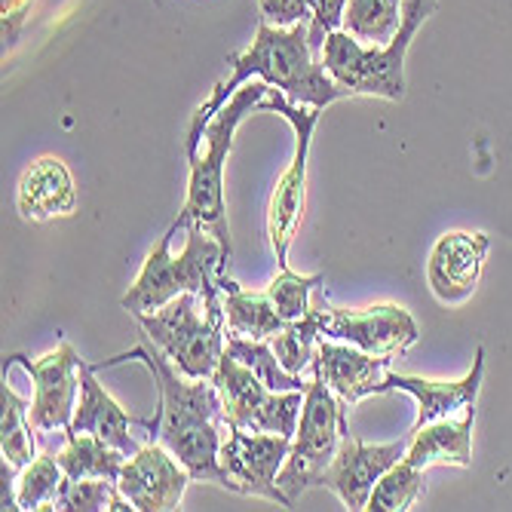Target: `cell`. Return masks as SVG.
<instances>
[{
	"mask_svg": "<svg viewBox=\"0 0 512 512\" xmlns=\"http://www.w3.org/2000/svg\"><path fill=\"white\" fill-rule=\"evenodd\" d=\"M292 451L289 436L258 433L243 427H227L221 445V488L243 494V497H264L283 509H292L289 497L279 491L276 476Z\"/></svg>",
	"mask_w": 512,
	"mask_h": 512,
	"instance_id": "8fae6325",
	"label": "cell"
},
{
	"mask_svg": "<svg viewBox=\"0 0 512 512\" xmlns=\"http://www.w3.org/2000/svg\"><path fill=\"white\" fill-rule=\"evenodd\" d=\"M405 0H347L344 31L365 46H387L402 28Z\"/></svg>",
	"mask_w": 512,
	"mask_h": 512,
	"instance_id": "cb8c5ba5",
	"label": "cell"
},
{
	"mask_svg": "<svg viewBox=\"0 0 512 512\" xmlns=\"http://www.w3.org/2000/svg\"><path fill=\"white\" fill-rule=\"evenodd\" d=\"M439 10V0H405L402 28L387 46H365L344 28L322 43V65L350 96H375L387 102L405 99V56L414 34Z\"/></svg>",
	"mask_w": 512,
	"mask_h": 512,
	"instance_id": "5b68a950",
	"label": "cell"
},
{
	"mask_svg": "<svg viewBox=\"0 0 512 512\" xmlns=\"http://www.w3.org/2000/svg\"><path fill=\"white\" fill-rule=\"evenodd\" d=\"M230 77L221 80L212 96L194 111L188 126V160L200 151L203 132L215 120V114L237 96L240 86L249 83V77H261L270 86L283 89L295 105H313V108H329L332 102L350 99V92L325 71L322 59L313 53L310 43V22H298L292 28H276L270 22H258L255 40L249 43L246 53L227 56Z\"/></svg>",
	"mask_w": 512,
	"mask_h": 512,
	"instance_id": "6da1fadb",
	"label": "cell"
},
{
	"mask_svg": "<svg viewBox=\"0 0 512 512\" xmlns=\"http://www.w3.org/2000/svg\"><path fill=\"white\" fill-rule=\"evenodd\" d=\"M322 322H325V301L316 298L313 310L295 322H286L283 332H276L270 338V347L276 353V359L283 362L292 375H304V371L316 362V350L322 335Z\"/></svg>",
	"mask_w": 512,
	"mask_h": 512,
	"instance_id": "603a6c76",
	"label": "cell"
},
{
	"mask_svg": "<svg viewBox=\"0 0 512 512\" xmlns=\"http://www.w3.org/2000/svg\"><path fill=\"white\" fill-rule=\"evenodd\" d=\"M13 365L25 368V375L34 381V399L28 414L37 436L50 439L53 433H68L80 402V365H83L71 341L62 338L56 350L43 353L40 359L13 353L4 362V371H10Z\"/></svg>",
	"mask_w": 512,
	"mask_h": 512,
	"instance_id": "30bf717a",
	"label": "cell"
},
{
	"mask_svg": "<svg viewBox=\"0 0 512 512\" xmlns=\"http://www.w3.org/2000/svg\"><path fill=\"white\" fill-rule=\"evenodd\" d=\"M212 384L221 396L227 427H243V430L276 433V436L295 439L301 408H304L301 390L273 393L252 368H246L237 356H230L227 350L215 368Z\"/></svg>",
	"mask_w": 512,
	"mask_h": 512,
	"instance_id": "9c48e42d",
	"label": "cell"
},
{
	"mask_svg": "<svg viewBox=\"0 0 512 512\" xmlns=\"http://www.w3.org/2000/svg\"><path fill=\"white\" fill-rule=\"evenodd\" d=\"M473 427H476V405L460 411V417H442V421L424 424L421 430H411V442L405 460L414 467H473Z\"/></svg>",
	"mask_w": 512,
	"mask_h": 512,
	"instance_id": "d6986e66",
	"label": "cell"
},
{
	"mask_svg": "<svg viewBox=\"0 0 512 512\" xmlns=\"http://www.w3.org/2000/svg\"><path fill=\"white\" fill-rule=\"evenodd\" d=\"M427 470L414 467L405 457L378 479L368 497V512H408L427 494Z\"/></svg>",
	"mask_w": 512,
	"mask_h": 512,
	"instance_id": "4316f807",
	"label": "cell"
},
{
	"mask_svg": "<svg viewBox=\"0 0 512 512\" xmlns=\"http://www.w3.org/2000/svg\"><path fill=\"white\" fill-rule=\"evenodd\" d=\"M270 83L267 80H252L243 83L240 92L230 99L215 120L206 126L203 132V151H197L188 163H191V181H188V200H184V209L178 212V218L172 221L178 230H188L191 224L206 227L212 237L221 240V246L234 255V243H230V230H227V203H224V166L230 157V148H234V138L240 123L246 120V114H252L264 96H267Z\"/></svg>",
	"mask_w": 512,
	"mask_h": 512,
	"instance_id": "277c9868",
	"label": "cell"
},
{
	"mask_svg": "<svg viewBox=\"0 0 512 512\" xmlns=\"http://www.w3.org/2000/svg\"><path fill=\"white\" fill-rule=\"evenodd\" d=\"M322 335L353 344L365 353L396 359L417 344L421 329H417L414 316L399 304H375L362 310H338L325 304Z\"/></svg>",
	"mask_w": 512,
	"mask_h": 512,
	"instance_id": "7c38bea8",
	"label": "cell"
},
{
	"mask_svg": "<svg viewBox=\"0 0 512 512\" xmlns=\"http://www.w3.org/2000/svg\"><path fill=\"white\" fill-rule=\"evenodd\" d=\"M65 482V470L56 454H37L16 476V503L19 509H53V500Z\"/></svg>",
	"mask_w": 512,
	"mask_h": 512,
	"instance_id": "f1b7e54d",
	"label": "cell"
},
{
	"mask_svg": "<svg viewBox=\"0 0 512 512\" xmlns=\"http://www.w3.org/2000/svg\"><path fill=\"white\" fill-rule=\"evenodd\" d=\"M488 249V234H470V230H448V234H442L427 261V286L433 298L445 307L470 301L479 289Z\"/></svg>",
	"mask_w": 512,
	"mask_h": 512,
	"instance_id": "9a60e30c",
	"label": "cell"
},
{
	"mask_svg": "<svg viewBox=\"0 0 512 512\" xmlns=\"http://www.w3.org/2000/svg\"><path fill=\"white\" fill-rule=\"evenodd\" d=\"M53 509L62 512H129L132 503L111 479H68L62 482Z\"/></svg>",
	"mask_w": 512,
	"mask_h": 512,
	"instance_id": "83f0119b",
	"label": "cell"
},
{
	"mask_svg": "<svg viewBox=\"0 0 512 512\" xmlns=\"http://www.w3.org/2000/svg\"><path fill=\"white\" fill-rule=\"evenodd\" d=\"M258 7H261V19L276 28H292L298 22L313 19L310 0H258Z\"/></svg>",
	"mask_w": 512,
	"mask_h": 512,
	"instance_id": "1f68e13d",
	"label": "cell"
},
{
	"mask_svg": "<svg viewBox=\"0 0 512 512\" xmlns=\"http://www.w3.org/2000/svg\"><path fill=\"white\" fill-rule=\"evenodd\" d=\"M310 371H313V378L304 393L298 433L292 439V451L283 463V470L276 476L279 491L289 497L292 506L304 491L322 482L325 470L332 467V460L341 448V439L350 433L347 405L332 393L329 384H325L316 362L310 365Z\"/></svg>",
	"mask_w": 512,
	"mask_h": 512,
	"instance_id": "52a82bcc",
	"label": "cell"
},
{
	"mask_svg": "<svg viewBox=\"0 0 512 512\" xmlns=\"http://www.w3.org/2000/svg\"><path fill=\"white\" fill-rule=\"evenodd\" d=\"M485 378V347H476L473 368L460 381H427V378H411V375H396L387 371V378L381 384V393L402 390L417 399V417L411 430H421L424 424L442 421V417H454L460 411H467L476 405L479 390Z\"/></svg>",
	"mask_w": 512,
	"mask_h": 512,
	"instance_id": "e0dca14e",
	"label": "cell"
},
{
	"mask_svg": "<svg viewBox=\"0 0 512 512\" xmlns=\"http://www.w3.org/2000/svg\"><path fill=\"white\" fill-rule=\"evenodd\" d=\"M0 402H4V421H0V454L4 463H10L13 470H25L28 463L37 457V430L31 427V402L16 396L10 384L0 390Z\"/></svg>",
	"mask_w": 512,
	"mask_h": 512,
	"instance_id": "d4e9b609",
	"label": "cell"
},
{
	"mask_svg": "<svg viewBox=\"0 0 512 512\" xmlns=\"http://www.w3.org/2000/svg\"><path fill=\"white\" fill-rule=\"evenodd\" d=\"M322 283H325V273L301 276V273H292L289 267H279L273 283L267 286V295H270L273 307L279 310V316L286 322H295L313 310V301H316L313 295L322 289Z\"/></svg>",
	"mask_w": 512,
	"mask_h": 512,
	"instance_id": "f546056e",
	"label": "cell"
},
{
	"mask_svg": "<svg viewBox=\"0 0 512 512\" xmlns=\"http://www.w3.org/2000/svg\"><path fill=\"white\" fill-rule=\"evenodd\" d=\"M16 206L25 221H50L77 209V188L68 166L56 157H40L19 181Z\"/></svg>",
	"mask_w": 512,
	"mask_h": 512,
	"instance_id": "ffe728a7",
	"label": "cell"
},
{
	"mask_svg": "<svg viewBox=\"0 0 512 512\" xmlns=\"http://www.w3.org/2000/svg\"><path fill=\"white\" fill-rule=\"evenodd\" d=\"M408 442H411V436L399 439V442H387V445H368L347 433L341 439V448L332 460V467L325 470L319 488L335 491L350 512L368 509V497L375 491L378 479L393 467V463H399L405 457Z\"/></svg>",
	"mask_w": 512,
	"mask_h": 512,
	"instance_id": "5bb4252c",
	"label": "cell"
},
{
	"mask_svg": "<svg viewBox=\"0 0 512 512\" xmlns=\"http://www.w3.org/2000/svg\"><path fill=\"white\" fill-rule=\"evenodd\" d=\"M129 454L108 445L92 433H65V445L56 451L59 467L68 479H111L120 482Z\"/></svg>",
	"mask_w": 512,
	"mask_h": 512,
	"instance_id": "7402d4cb",
	"label": "cell"
},
{
	"mask_svg": "<svg viewBox=\"0 0 512 512\" xmlns=\"http://www.w3.org/2000/svg\"><path fill=\"white\" fill-rule=\"evenodd\" d=\"M145 335L160 347L188 378H212L227 350L224 298L181 292L154 313L135 316Z\"/></svg>",
	"mask_w": 512,
	"mask_h": 512,
	"instance_id": "8992f818",
	"label": "cell"
},
{
	"mask_svg": "<svg viewBox=\"0 0 512 512\" xmlns=\"http://www.w3.org/2000/svg\"><path fill=\"white\" fill-rule=\"evenodd\" d=\"M261 111H273L283 120L292 123L295 129V157L283 178L276 181V188L267 203V240L276 255L279 267H289V246L298 234V224L304 215L307 203V160H310V145H313V129L319 123L322 108L313 105H295L283 89L270 86L264 102L258 105Z\"/></svg>",
	"mask_w": 512,
	"mask_h": 512,
	"instance_id": "ba28073f",
	"label": "cell"
},
{
	"mask_svg": "<svg viewBox=\"0 0 512 512\" xmlns=\"http://www.w3.org/2000/svg\"><path fill=\"white\" fill-rule=\"evenodd\" d=\"M393 359L365 353L353 344L322 338L316 350V365L322 371L325 384L332 387V393L350 408L362 402L365 396H381V384L390 371Z\"/></svg>",
	"mask_w": 512,
	"mask_h": 512,
	"instance_id": "ac0fdd59",
	"label": "cell"
},
{
	"mask_svg": "<svg viewBox=\"0 0 512 512\" xmlns=\"http://www.w3.org/2000/svg\"><path fill=\"white\" fill-rule=\"evenodd\" d=\"M227 353L237 356L246 368H252L273 393H289V390L307 393V387H310V381H304V375H292V371L276 359L270 341H252V338H240V335L227 332Z\"/></svg>",
	"mask_w": 512,
	"mask_h": 512,
	"instance_id": "484cf974",
	"label": "cell"
},
{
	"mask_svg": "<svg viewBox=\"0 0 512 512\" xmlns=\"http://www.w3.org/2000/svg\"><path fill=\"white\" fill-rule=\"evenodd\" d=\"M194 482L188 467L163 445L148 442L126 457L120 473V491L135 512H172L181 509L184 491Z\"/></svg>",
	"mask_w": 512,
	"mask_h": 512,
	"instance_id": "4fadbf2b",
	"label": "cell"
},
{
	"mask_svg": "<svg viewBox=\"0 0 512 512\" xmlns=\"http://www.w3.org/2000/svg\"><path fill=\"white\" fill-rule=\"evenodd\" d=\"M135 430H151V421H138V417H132L96 381V365L83 362L80 365V402H77L68 433H92L132 457L138 448H142V442L135 439Z\"/></svg>",
	"mask_w": 512,
	"mask_h": 512,
	"instance_id": "2e32d148",
	"label": "cell"
},
{
	"mask_svg": "<svg viewBox=\"0 0 512 512\" xmlns=\"http://www.w3.org/2000/svg\"><path fill=\"white\" fill-rule=\"evenodd\" d=\"M175 234H178V227L172 224L160 237V243L148 252L135 283L123 295L120 304L132 316L154 313L172 298H178L181 292H197L203 298L221 292V276H227L230 270V252L221 246V240L212 237L206 227L191 224L184 252L175 258L169 252Z\"/></svg>",
	"mask_w": 512,
	"mask_h": 512,
	"instance_id": "3957f363",
	"label": "cell"
},
{
	"mask_svg": "<svg viewBox=\"0 0 512 512\" xmlns=\"http://www.w3.org/2000/svg\"><path fill=\"white\" fill-rule=\"evenodd\" d=\"M313 7V19H310V43H313V53L322 59V43L332 31H338L344 25V10H347V0H310Z\"/></svg>",
	"mask_w": 512,
	"mask_h": 512,
	"instance_id": "4dcf8cb0",
	"label": "cell"
},
{
	"mask_svg": "<svg viewBox=\"0 0 512 512\" xmlns=\"http://www.w3.org/2000/svg\"><path fill=\"white\" fill-rule=\"evenodd\" d=\"M221 298L227 313V332L252 338V341H270L276 332H283L286 319L273 307L267 289L264 292H246L230 276H221Z\"/></svg>",
	"mask_w": 512,
	"mask_h": 512,
	"instance_id": "44dd1931",
	"label": "cell"
},
{
	"mask_svg": "<svg viewBox=\"0 0 512 512\" xmlns=\"http://www.w3.org/2000/svg\"><path fill=\"white\" fill-rule=\"evenodd\" d=\"M120 362H142L160 390V408L151 417V439L163 442L184 467L194 482H215L221 485V445L227 436L224 405L212 384V378H188L184 371L160 350L138 344L129 353L105 359L96 365L114 368Z\"/></svg>",
	"mask_w": 512,
	"mask_h": 512,
	"instance_id": "7a4b0ae2",
	"label": "cell"
}]
</instances>
